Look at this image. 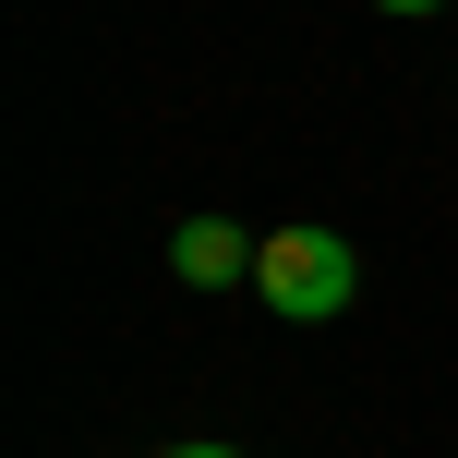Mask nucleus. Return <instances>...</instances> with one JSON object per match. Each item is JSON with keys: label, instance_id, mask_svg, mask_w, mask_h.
Here are the masks:
<instances>
[{"label": "nucleus", "instance_id": "nucleus-1", "mask_svg": "<svg viewBox=\"0 0 458 458\" xmlns=\"http://www.w3.org/2000/svg\"><path fill=\"white\" fill-rule=\"evenodd\" d=\"M253 290H266V314L277 326H326V314H350L362 301V253L338 242V229H266V253H253Z\"/></svg>", "mask_w": 458, "mask_h": 458}, {"label": "nucleus", "instance_id": "nucleus-2", "mask_svg": "<svg viewBox=\"0 0 458 458\" xmlns=\"http://www.w3.org/2000/svg\"><path fill=\"white\" fill-rule=\"evenodd\" d=\"M253 229H229V217H182V242H169V266H182V290H242L253 277Z\"/></svg>", "mask_w": 458, "mask_h": 458}, {"label": "nucleus", "instance_id": "nucleus-3", "mask_svg": "<svg viewBox=\"0 0 458 458\" xmlns=\"http://www.w3.org/2000/svg\"><path fill=\"white\" fill-rule=\"evenodd\" d=\"M374 13H446V0H374Z\"/></svg>", "mask_w": 458, "mask_h": 458}, {"label": "nucleus", "instance_id": "nucleus-4", "mask_svg": "<svg viewBox=\"0 0 458 458\" xmlns=\"http://www.w3.org/2000/svg\"><path fill=\"white\" fill-rule=\"evenodd\" d=\"M169 458H242V446H169Z\"/></svg>", "mask_w": 458, "mask_h": 458}]
</instances>
